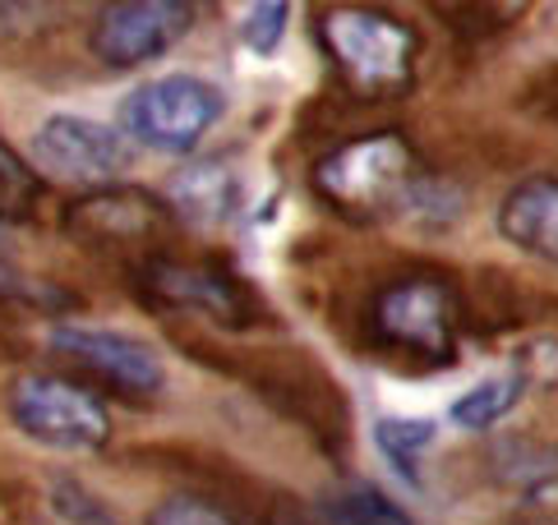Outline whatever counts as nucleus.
Listing matches in <instances>:
<instances>
[{
  "instance_id": "f257e3e1",
  "label": "nucleus",
  "mask_w": 558,
  "mask_h": 525,
  "mask_svg": "<svg viewBox=\"0 0 558 525\" xmlns=\"http://www.w3.org/2000/svg\"><path fill=\"white\" fill-rule=\"evenodd\" d=\"M314 190L351 221H452L462 194L444 185L402 134L374 130L332 148L314 167Z\"/></svg>"
},
{
  "instance_id": "f03ea898",
  "label": "nucleus",
  "mask_w": 558,
  "mask_h": 525,
  "mask_svg": "<svg viewBox=\"0 0 558 525\" xmlns=\"http://www.w3.org/2000/svg\"><path fill=\"white\" fill-rule=\"evenodd\" d=\"M318 42H324L332 70L342 84L361 97V102H388V97L407 93L415 78V56H421V37H415L397 14L342 5L318 19Z\"/></svg>"
},
{
  "instance_id": "7ed1b4c3",
  "label": "nucleus",
  "mask_w": 558,
  "mask_h": 525,
  "mask_svg": "<svg viewBox=\"0 0 558 525\" xmlns=\"http://www.w3.org/2000/svg\"><path fill=\"white\" fill-rule=\"evenodd\" d=\"M10 419L24 438L43 442L51 452H70V456H88L97 448H107V438H111V415L102 406V396L56 374L14 378Z\"/></svg>"
},
{
  "instance_id": "20e7f679",
  "label": "nucleus",
  "mask_w": 558,
  "mask_h": 525,
  "mask_svg": "<svg viewBox=\"0 0 558 525\" xmlns=\"http://www.w3.org/2000/svg\"><path fill=\"white\" fill-rule=\"evenodd\" d=\"M222 93L208 78L194 74H162L138 84L121 107V134L138 138L153 152H190L198 148L217 120H222Z\"/></svg>"
},
{
  "instance_id": "39448f33",
  "label": "nucleus",
  "mask_w": 558,
  "mask_h": 525,
  "mask_svg": "<svg viewBox=\"0 0 558 525\" xmlns=\"http://www.w3.org/2000/svg\"><path fill=\"white\" fill-rule=\"evenodd\" d=\"M374 332L392 351H407L429 365H448L457 351L452 291L434 277H402L374 300Z\"/></svg>"
},
{
  "instance_id": "423d86ee",
  "label": "nucleus",
  "mask_w": 558,
  "mask_h": 525,
  "mask_svg": "<svg viewBox=\"0 0 558 525\" xmlns=\"http://www.w3.org/2000/svg\"><path fill=\"white\" fill-rule=\"evenodd\" d=\"M33 161H37V171L70 180V185L111 190L116 180L130 171L134 148L121 130L102 125V120L51 115L47 125L33 134Z\"/></svg>"
},
{
  "instance_id": "0eeeda50",
  "label": "nucleus",
  "mask_w": 558,
  "mask_h": 525,
  "mask_svg": "<svg viewBox=\"0 0 558 525\" xmlns=\"http://www.w3.org/2000/svg\"><path fill=\"white\" fill-rule=\"evenodd\" d=\"M198 10L185 0H130V5H107L97 14L93 51L111 70H134L144 60L167 56L194 28Z\"/></svg>"
},
{
  "instance_id": "6e6552de",
  "label": "nucleus",
  "mask_w": 558,
  "mask_h": 525,
  "mask_svg": "<svg viewBox=\"0 0 558 525\" xmlns=\"http://www.w3.org/2000/svg\"><path fill=\"white\" fill-rule=\"evenodd\" d=\"M51 346L70 355L74 365H84L88 374H97L102 382H111L121 396L144 401L162 392V382H167L157 351L130 332L93 328V322H61V328H51Z\"/></svg>"
},
{
  "instance_id": "1a4fd4ad",
  "label": "nucleus",
  "mask_w": 558,
  "mask_h": 525,
  "mask_svg": "<svg viewBox=\"0 0 558 525\" xmlns=\"http://www.w3.org/2000/svg\"><path fill=\"white\" fill-rule=\"evenodd\" d=\"M144 291L167 309H194L213 322L241 328L250 322L254 300L231 272L213 262H185V258H153L144 268Z\"/></svg>"
},
{
  "instance_id": "9d476101",
  "label": "nucleus",
  "mask_w": 558,
  "mask_h": 525,
  "mask_svg": "<svg viewBox=\"0 0 558 525\" xmlns=\"http://www.w3.org/2000/svg\"><path fill=\"white\" fill-rule=\"evenodd\" d=\"M167 227V204L144 190H93L88 198L65 212V231L84 245H134V240H153Z\"/></svg>"
},
{
  "instance_id": "9b49d317",
  "label": "nucleus",
  "mask_w": 558,
  "mask_h": 525,
  "mask_svg": "<svg viewBox=\"0 0 558 525\" xmlns=\"http://www.w3.org/2000/svg\"><path fill=\"white\" fill-rule=\"evenodd\" d=\"M498 235L512 249L558 268V180L554 175L522 180L498 208Z\"/></svg>"
},
{
  "instance_id": "f8f14e48",
  "label": "nucleus",
  "mask_w": 558,
  "mask_h": 525,
  "mask_svg": "<svg viewBox=\"0 0 558 525\" xmlns=\"http://www.w3.org/2000/svg\"><path fill=\"white\" fill-rule=\"evenodd\" d=\"M526 374L522 369H508V374H494L485 382H475V388H466L462 396L452 401V424L457 429H466V434H489L494 424H504L517 406H522V396H526Z\"/></svg>"
},
{
  "instance_id": "ddd939ff",
  "label": "nucleus",
  "mask_w": 558,
  "mask_h": 525,
  "mask_svg": "<svg viewBox=\"0 0 558 525\" xmlns=\"http://www.w3.org/2000/svg\"><path fill=\"white\" fill-rule=\"evenodd\" d=\"M235 204V180L231 171H222L217 161H204V167H190L171 180V208L185 212L198 227H217V221L231 217Z\"/></svg>"
},
{
  "instance_id": "4468645a",
  "label": "nucleus",
  "mask_w": 558,
  "mask_h": 525,
  "mask_svg": "<svg viewBox=\"0 0 558 525\" xmlns=\"http://www.w3.org/2000/svg\"><path fill=\"white\" fill-rule=\"evenodd\" d=\"M324 516L332 525H415L402 502H392L384 489H374L365 479L337 484L332 493H324Z\"/></svg>"
},
{
  "instance_id": "2eb2a0df",
  "label": "nucleus",
  "mask_w": 558,
  "mask_h": 525,
  "mask_svg": "<svg viewBox=\"0 0 558 525\" xmlns=\"http://www.w3.org/2000/svg\"><path fill=\"white\" fill-rule=\"evenodd\" d=\"M434 419H415V415H384L374 424V442L378 452L388 456V466L402 475L407 484H421V471H415V461L421 452L434 442Z\"/></svg>"
},
{
  "instance_id": "dca6fc26",
  "label": "nucleus",
  "mask_w": 558,
  "mask_h": 525,
  "mask_svg": "<svg viewBox=\"0 0 558 525\" xmlns=\"http://www.w3.org/2000/svg\"><path fill=\"white\" fill-rule=\"evenodd\" d=\"M37 198H43V175L0 138V227L5 221H28Z\"/></svg>"
},
{
  "instance_id": "f3484780",
  "label": "nucleus",
  "mask_w": 558,
  "mask_h": 525,
  "mask_svg": "<svg viewBox=\"0 0 558 525\" xmlns=\"http://www.w3.org/2000/svg\"><path fill=\"white\" fill-rule=\"evenodd\" d=\"M287 19H291V5L287 0H264V5H254L241 24V42L254 51V56H272L282 47L287 37Z\"/></svg>"
},
{
  "instance_id": "a211bd4d",
  "label": "nucleus",
  "mask_w": 558,
  "mask_h": 525,
  "mask_svg": "<svg viewBox=\"0 0 558 525\" xmlns=\"http://www.w3.org/2000/svg\"><path fill=\"white\" fill-rule=\"evenodd\" d=\"M144 525H235V516L222 512V508H217V502H208V498L175 493V498L157 502V508L144 516Z\"/></svg>"
},
{
  "instance_id": "6ab92c4d",
  "label": "nucleus",
  "mask_w": 558,
  "mask_h": 525,
  "mask_svg": "<svg viewBox=\"0 0 558 525\" xmlns=\"http://www.w3.org/2000/svg\"><path fill=\"white\" fill-rule=\"evenodd\" d=\"M56 512H61L70 525H116L107 512H102V502H97L93 493H84L78 484H70V479H61L56 484Z\"/></svg>"
},
{
  "instance_id": "aec40b11",
  "label": "nucleus",
  "mask_w": 558,
  "mask_h": 525,
  "mask_svg": "<svg viewBox=\"0 0 558 525\" xmlns=\"http://www.w3.org/2000/svg\"><path fill=\"white\" fill-rule=\"evenodd\" d=\"M268 525H305V521H301V516H295V512L287 508V512H277V516H268Z\"/></svg>"
}]
</instances>
